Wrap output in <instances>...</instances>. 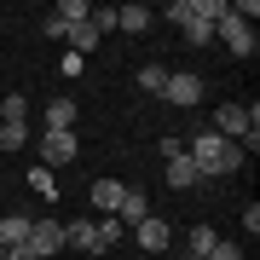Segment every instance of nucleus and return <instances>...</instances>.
I'll return each mask as SVG.
<instances>
[{"instance_id":"1","label":"nucleus","mask_w":260,"mask_h":260,"mask_svg":"<svg viewBox=\"0 0 260 260\" xmlns=\"http://www.w3.org/2000/svg\"><path fill=\"white\" fill-rule=\"evenodd\" d=\"M185 156H191V168H197V179H225V174L243 168V145L220 139L214 127H197V139L185 145Z\"/></svg>"},{"instance_id":"2","label":"nucleus","mask_w":260,"mask_h":260,"mask_svg":"<svg viewBox=\"0 0 260 260\" xmlns=\"http://www.w3.org/2000/svg\"><path fill=\"white\" fill-rule=\"evenodd\" d=\"M208 127L220 133V139H232V145H243V139H249V133H260V110H254V104H220Z\"/></svg>"},{"instance_id":"3","label":"nucleus","mask_w":260,"mask_h":260,"mask_svg":"<svg viewBox=\"0 0 260 260\" xmlns=\"http://www.w3.org/2000/svg\"><path fill=\"white\" fill-rule=\"evenodd\" d=\"M214 35H220V41H225V47H232L237 58H254V47H260V41H254V23L232 18V12H225V18L214 23Z\"/></svg>"},{"instance_id":"4","label":"nucleus","mask_w":260,"mask_h":260,"mask_svg":"<svg viewBox=\"0 0 260 260\" xmlns=\"http://www.w3.org/2000/svg\"><path fill=\"white\" fill-rule=\"evenodd\" d=\"M75 150H81V145H75V127L70 133H41V162H47V168H70Z\"/></svg>"},{"instance_id":"5","label":"nucleus","mask_w":260,"mask_h":260,"mask_svg":"<svg viewBox=\"0 0 260 260\" xmlns=\"http://www.w3.org/2000/svg\"><path fill=\"white\" fill-rule=\"evenodd\" d=\"M162 99H168V104H179V110H191V104H203V75H168Z\"/></svg>"},{"instance_id":"6","label":"nucleus","mask_w":260,"mask_h":260,"mask_svg":"<svg viewBox=\"0 0 260 260\" xmlns=\"http://www.w3.org/2000/svg\"><path fill=\"white\" fill-rule=\"evenodd\" d=\"M29 249H35V260H41V254H58V249H64V225H58V220H35Z\"/></svg>"},{"instance_id":"7","label":"nucleus","mask_w":260,"mask_h":260,"mask_svg":"<svg viewBox=\"0 0 260 260\" xmlns=\"http://www.w3.org/2000/svg\"><path fill=\"white\" fill-rule=\"evenodd\" d=\"M133 237H139V249L162 254V249H168V237H174V232H168V220H156V214H150V220H139V225H133Z\"/></svg>"},{"instance_id":"8","label":"nucleus","mask_w":260,"mask_h":260,"mask_svg":"<svg viewBox=\"0 0 260 260\" xmlns=\"http://www.w3.org/2000/svg\"><path fill=\"white\" fill-rule=\"evenodd\" d=\"M75 116H81V104H75V99H52V104H47V133H70Z\"/></svg>"},{"instance_id":"9","label":"nucleus","mask_w":260,"mask_h":260,"mask_svg":"<svg viewBox=\"0 0 260 260\" xmlns=\"http://www.w3.org/2000/svg\"><path fill=\"white\" fill-rule=\"evenodd\" d=\"M29 232H35V220H29V214H6V220H0V249L29 243Z\"/></svg>"},{"instance_id":"10","label":"nucleus","mask_w":260,"mask_h":260,"mask_svg":"<svg viewBox=\"0 0 260 260\" xmlns=\"http://www.w3.org/2000/svg\"><path fill=\"white\" fill-rule=\"evenodd\" d=\"M116 220H121V225H139V220H150V197L127 185V197H121V208H116Z\"/></svg>"},{"instance_id":"11","label":"nucleus","mask_w":260,"mask_h":260,"mask_svg":"<svg viewBox=\"0 0 260 260\" xmlns=\"http://www.w3.org/2000/svg\"><path fill=\"white\" fill-rule=\"evenodd\" d=\"M168 185H174V191H191V185H197V168H191L185 150H174V156H168Z\"/></svg>"},{"instance_id":"12","label":"nucleus","mask_w":260,"mask_h":260,"mask_svg":"<svg viewBox=\"0 0 260 260\" xmlns=\"http://www.w3.org/2000/svg\"><path fill=\"white\" fill-rule=\"evenodd\" d=\"M64 243H70V249L99 254V232H93V220H70V225H64Z\"/></svg>"},{"instance_id":"13","label":"nucleus","mask_w":260,"mask_h":260,"mask_svg":"<svg viewBox=\"0 0 260 260\" xmlns=\"http://www.w3.org/2000/svg\"><path fill=\"white\" fill-rule=\"evenodd\" d=\"M121 197H127V185H121V179H93V203H99L104 214H116Z\"/></svg>"},{"instance_id":"14","label":"nucleus","mask_w":260,"mask_h":260,"mask_svg":"<svg viewBox=\"0 0 260 260\" xmlns=\"http://www.w3.org/2000/svg\"><path fill=\"white\" fill-rule=\"evenodd\" d=\"M116 23L127 29V35H145V29L156 23V12H150V6H121V12H116Z\"/></svg>"},{"instance_id":"15","label":"nucleus","mask_w":260,"mask_h":260,"mask_svg":"<svg viewBox=\"0 0 260 260\" xmlns=\"http://www.w3.org/2000/svg\"><path fill=\"white\" fill-rule=\"evenodd\" d=\"M64 41H70V52L81 58L87 47H99V23H93V18H87V23H75V29H64Z\"/></svg>"},{"instance_id":"16","label":"nucleus","mask_w":260,"mask_h":260,"mask_svg":"<svg viewBox=\"0 0 260 260\" xmlns=\"http://www.w3.org/2000/svg\"><path fill=\"white\" fill-rule=\"evenodd\" d=\"M23 116H29V99L23 93H6V99H0V127H23Z\"/></svg>"},{"instance_id":"17","label":"nucleus","mask_w":260,"mask_h":260,"mask_svg":"<svg viewBox=\"0 0 260 260\" xmlns=\"http://www.w3.org/2000/svg\"><path fill=\"white\" fill-rule=\"evenodd\" d=\"M52 18L64 23V29H75V23H87V18H93V6H87V0H64V6L52 12Z\"/></svg>"},{"instance_id":"18","label":"nucleus","mask_w":260,"mask_h":260,"mask_svg":"<svg viewBox=\"0 0 260 260\" xmlns=\"http://www.w3.org/2000/svg\"><path fill=\"white\" fill-rule=\"evenodd\" d=\"M93 232H99V254H104V249H116V243H121V232H127V225H121L116 214H104V220L93 225Z\"/></svg>"},{"instance_id":"19","label":"nucleus","mask_w":260,"mask_h":260,"mask_svg":"<svg viewBox=\"0 0 260 260\" xmlns=\"http://www.w3.org/2000/svg\"><path fill=\"white\" fill-rule=\"evenodd\" d=\"M185 41H191V47H208V41H214V23L191 12V18H185Z\"/></svg>"},{"instance_id":"20","label":"nucleus","mask_w":260,"mask_h":260,"mask_svg":"<svg viewBox=\"0 0 260 260\" xmlns=\"http://www.w3.org/2000/svg\"><path fill=\"white\" fill-rule=\"evenodd\" d=\"M29 191H35V197H58V179H52V168H29Z\"/></svg>"},{"instance_id":"21","label":"nucleus","mask_w":260,"mask_h":260,"mask_svg":"<svg viewBox=\"0 0 260 260\" xmlns=\"http://www.w3.org/2000/svg\"><path fill=\"white\" fill-rule=\"evenodd\" d=\"M139 87H145V93H162V87H168V70L162 64H139Z\"/></svg>"},{"instance_id":"22","label":"nucleus","mask_w":260,"mask_h":260,"mask_svg":"<svg viewBox=\"0 0 260 260\" xmlns=\"http://www.w3.org/2000/svg\"><path fill=\"white\" fill-rule=\"evenodd\" d=\"M214 243H220V237H214V225H191V254H203V260H208Z\"/></svg>"},{"instance_id":"23","label":"nucleus","mask_w":260,"mask_h":260,"mask_svg":"<svg viewBox=\"0 0 260 260\" xmlns=\"http://www.w3.org/2000/svg\"><path fill=\"white\" fill-rule=\"evenodd\" d=\"M29 145V127H0V150H23Z\"/></svg>"},{"instance_id":"24","label":"nucleus","mask_w":260,"mask_h":260,"mask_svg":"<svg viewBox=\"0 0 260 260\" xmlns=\"http://www.w3.org/2000/svg\"><path fill=\"white\" fill-rule=\"evenodd\" d=\"M208 260H243V249H237V243H214Z\"/></svg>"},{"instance_id":"25","label":"nucleus","mask_w":260,"mask_h":260,"mask_svg":"<svg viewBox=\"0 0 260 260\" xmlns=\"http://www.w3.org/2000/svg\"><path fill=\"white\" fill-rule=\"evenodd\" d=\"M6 260H35V249H29V243H18V249H6Z\"/></svg>"},{"instance_id":"26","label":"nucleus","mask_w":260,"mask_h":260,"mask_svg":"<svg viewBox=\"0 0 260 260\" xmlns=\"http://www.w3.org/2000/svg\"><path fill=\"white\" fill-rule=\"evenodd\" d=\"M0 260H6V249H0Z\"/></svg>"}]
</instances>
